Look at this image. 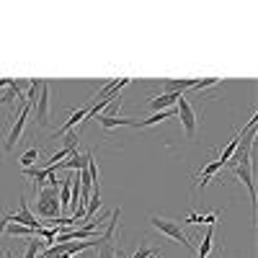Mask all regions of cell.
<instances>
[{"instance_id": "6da1fadb", "label": "cell", "mask_w": 258, "mask_h": 258, "mask_svg": "<svg viewBox=\"0 0 258 258\" xmlns=\"http://www.w3.org/2000/svg\"><path fill=\"white\" fill-rule=\"evenodd\" d=\"M150 225H153L158 232H163V235H168L170 240H176V243H181L186 250H191V253H197V245H194L191 240H188V235L181 230V222H176V220H168V217H158V214H150Z\"/></svg>"}, {"instance_id": "7a4b0ae2", "label": "cell", "mask_w": 258, "mask_h": 258, "mask_svg": "<svg viewBox=\"0 0 258 258\" xmlns=\"http://www.w3.org/2000/svg\"><path fill=\"white\" fill-rule=\"evenodd\" d=\"M34 109L29 103H24L21 106V111L16 114V121H13V126H11V132H8V137H6V142H3V150L6 153H11V150L21 142V135H24V126H26V121H29V114H31Z\"/></svg>"}, {"instance_id": "3957f363", "label": "cell", "mask_w": 258, "mask_h": 258, "mask_svg": "<svg viewBox=\"0 0 258 258\" xmlns=\"http://www.w3.org/2000/svg\"><path fill=\"white\" fill-rule=\"evenodd\" d=\"M0 217H6V220H8V222H13V225H24V227H31L34 232H36V230L41 227V220H36L34 214H31L26 197H21L18 212H11V214H0Z\"/></svg>"}, {"instance_id": "277c9868", "label": "cell", "mask_w": 258, "mask_h": 258, "mask_svg": "<svg viewBox=\"0 0 258 258\" xmlns=\"http://www.w3.org/2000/svg\"><path fill=\"white\" fill-rule=\"evenodd\" d=\"M176 116H181V126H183L186 137L197 135V111H194V106L188 103L186 96H181L178 103H176Z\"/></svg>"}, {"instance_id": "5b68a950", "label": "cell", "mask_w": 258, "mask_h": 258, "mask_svg": "<svg viewBox=\"0 0 258 258\" xmlns=\"http://www.w3.org/2000/svg\"><path fill=\"white\" fill-rule=\"evenodd\" d=\"M31 114H36V126H47V121H49V83L44 80L41 83V91H39V98H36V106H34V111Z\"/></svg>"}, {"instance_id": "8992f818", "label": "cell", "mask_w": 258, "mask_h": 258, "mask_svg": "<svg viewBox=\"0 0 258 258\" xmlns=\"http://www.w3.org/2000/svg\"><path fill=\"white\" fill-rule=\"evenodd\" d=\"M235 178H240L243 186L248 188V197H250V207H253V222H255V183H253V168L248 165H235Z\"/></svg>"}, {"instance_id": "52a82bcc", "label": "cell", "mask_w": 258, "mask_h": 258, "mask_svg": "<svg viewBox=\"0 0 258 258\" xmlns=\"http://www.w3.org/2000/svg\"><path fill=\"white\" fill-rule=\"evenodd\" d=\"M36 212L41 220H59V199H36Z\"/></svg>"}, {"instance_id": "ba28073f", "label": "cell", "mask_w": 258, "mask_h": 258, "mask_svg": "<svg viewBox=\"0 0 258 258\" xmlns=\"http://www.w3.org/2000/svg\"><path fill=\"white\" fill-rule=\"evenodd\" d=\"M183 93H163V96H153L150 98V109H153L155 114L158 111H168V109H173V106L178 103V98H181Z\"/></svg>"}, {"instance_id": "9c48e42d", "label": "cell", "mask_w": 258, "mask_h": 258, "mask_svg": "<svg viewBox=\"0 0 258 258\" xmlns=\"http://www.w3.org/2000/svg\"><path fill=\"white\" fill-rule=\"evenodd\" d=\"M98 124L103 132H111L116 126H132L135 119H124V116H116L114 111H106V114H98Z\"/></svg>"}, {"instance_id": "30bf717a", "label": "cell", "mask_w": 258, "mask_h": 258, "mask_svg": "<svg viewBox=\"0 0 258 258\" xmlns=\"http://www.w3.org/2000/svg\"><path fill=\"white\" fill-rule=\"evenodd\" d=\"M88 155H91V150H85V153H80V150H75V153L70 155V160H62V163H57L54 168H68V170H85V168H88Z\"/></svg>"}, {"instance_id": "8fae6325", "label": "cell", "mask_w": 258, "mask_h": 258, "mask_svg": "<svg viewBox=\"0 0 258 258\" xmlns=\"http://www.w3.org/2000/svg\"><path fill=\"white\" fill-rule=\"evenodd\" d=\"M85 114H88V109H75V111H70V119L64 121V124L57 129V132L52 135V137H54V140H57V137H64V135H68V132H70V129H73L78 121H83V119H85Z\"/></svg>"}, {"instance_id": "7c38bea8", "label": "cell", "mask_w": 258, "mask_h": 258, "mask_svg": "<svg viewBox=\"0 0 258 258\" xmlns=\"http://www.w3.org/2000/svg\"><path fill=\"white\" fill-rule=\"evenodd\" d=\"M70 199H73V178H59V212L70 209Z\"/></svg>"}, {"instance_id": "4fadbf2b", "label": "cell", "mask_w": 258, "mask_h": 258, "mask_svg": "<svg viewBox=\"0 0 258 258\" xmlns=\"http://www.w3.org/2000/svg\"><path fill=\"white\" fill-rule=\"evenodd\" d=\"M222 168H225V165H222L220 160L204 163V165H202V170H199V176H202V188H204V186H207V183H209V181H212L214 176H217V173H220Z\"/></svg>"}, {"instance_id": "5bb4252c", "label": "cell", "mask_w": 258, "mask_h": 258, "mask_svg": "<svg viewBox=\"0 0 258 258\" xmlns=\"http://www.w3.org/2000/svg\"><path fill=\"white\" fill-rule=\"evenodd\" d=\"M194 83L197 80H191V78H186V80H163V88L168 93H183V91L194 88Z\"/></svg>"}, {"instance_id": "9a60e30c", "label": "cell", "mask_w": 258, "mask_h": 258, "mask_svg": "<svg viewBox=\"0 0 258 258\" xmlns=\"http://www.w3.org/2000/svg\"><path fill=\"white\" fill-rule=\"evenodd\" d=\"M212 248H214V227H209V230H207L204 240H202V245L197 248V253H194V258H207V255L212 253Z\"/></svg>"}, {"instance_id": "2e32d148", "label": "cell", "mask_w": 258, "mask_h": 258, "mask_svg": "<svg viewBox=\"0 0 258 258\" xmlns=\"http://www.w3.org/2000/svg\"><path fill=\"white\" fill-rule=\"evenodd\" d=\"M6 232L11 235V238H34V235H36L31 227H24V225H13V222H8Z\"/></svg>"}, {"instance_id": "e0dca14e", "label": "cell", "mask_w": 258, "mask_h": 258, "mask_svg": "<svg viewBox=\"0 0 258 258\" xmlns=\"http://www.w3.org/2000/svg\"><path fill=\"white\" fill-rule=\"evenodd\" d=\"M44 248H47V245L34 235V238H29V243H26V253H24V258H39V253L44 250Z\"/></svg>"}, {"instance_id": "ac0fdd59", "label": "cell", "mask_w": 258, "mask_h": 258, "mask_svg": "<svg viewBox=\"0 0 258 258\" xmlns=\"http://www.w3.org/2000/svg\"><path fill=\"white\" fill-rule=\"evenodd\" d=\"M238 145H240V132L235 135V137L227 142V147H225L222 153H220V163H222V165H225V163H230V158H232V153H235V150H238Z\"/></svg>"}, {"instance_id": "d6986e66", "label": "cell", "mask_w": 258, "mask_h": 258, "mask_svg": "<svg viewBox=\"0 0 258 258\" xmlns=\"http://www.w3.org/2000/svg\"><path fill=\"white\" fill-rule=\"evenodd\" d=\"M132 258H160V250H158V248H150V245H147V240H142Z\"/></svg>"}, {"instance_id": "ffe728a7", "label": "cell", "mask_w": 258, "mask_h": 258, "mask_svg": "<svg viewBox=\"0 0 258 258\" xmlns=\"http://www.w3.org/2000/svg\"><path fill=\"white\" fill-rule=\"evenodd\" d=\"M36 160H39V147H29L26 153L18 158V163L24 165V168H31V165H36Z\"/></svg>"}, {"instance_id": "44dd1931", "label": "cell", "mask_w": 258, "mask_h": 258, "mask_svg": "<svg viewBox=\"0 0 258 258\" xmlns=\"http://www.w3.org/2000/svg\"><path fill=\"white\" fill-rule=\"evenodd\" d=\"M220 83V78H207V80H197L194 83V88L197 91H207V88H212V85H217Z\"/></svg>"}, {"instance_id": "7402d4cb", "label": "cell", "mask_w": 258, "mask_h": 258, "mask_svg": "<svg viewBox=\"0 0 258 258\" xmlns=\"http://www.w3.org/2000/svg\"><path fill=\"white\" fill-rule=\"evenodd\" d=\"M78 258H96V250H93V248H88V250L78 253Z\"/></svg>"}, {"instance_id": "603a6c76", "label": "cell", "mask_w": 258, "mask_h": 258, "mask_svg": "<svg viewBox=\"0 0 258 258\" xmlns=\"http://www.w3.org/2000/svg\"><path fill=\"white\" fill-rule=\"evenodd\" d=\"M11 85H13V80H11V78H3V80H0V91H6V88H11Z\"/></svg>"}, {"instance_id": "cb8c5ba5", "label": "cell", "mask_w": 258, "mask_h": 258, "mask_svg": "<svg viewBox=\"0 0 258 258\" xmlns=\"http://www.w3.org/2000/svg\"><path fill=\"white\" fill-rule=\"evenodd\" d=\"M6 227H8V220H6V217H0V235L6 232Z\"/></svg>"}, {"instance_id": "d4e9b609", "label": "cell", "mask_w": 258, "mask_h": 258, "mask_svg": "<svg viewBox=\"0 0 258 258\" xmlns=\"http://www.w3.org/2000/svg\"><path fill=\"white\" fill-rule=\"evenodd\" d=\"M3 258H13V253H11V250H6V255H3Z\"/></svg>"}]
</instances>
